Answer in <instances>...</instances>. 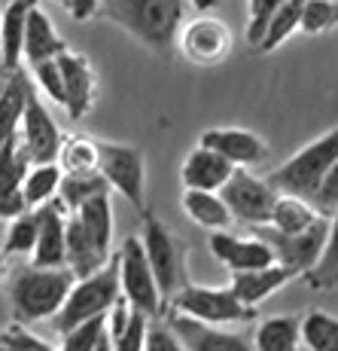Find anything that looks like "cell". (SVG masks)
Instances as JSON below:
<instances>
[{"label": "cell", "instance_id": "5b68a950", "mask_svg": "<svg viewBox=\"0 0 338 351\" xmlns=\"http://www.w3.org/2000/svg\"><path fill=\"white\" fill-rule=\"evenodd\" d=\"M165 312L189 315L195 321L213 324V327H229V324H247L256 318V308L244 306L232 287H207V285H186L171 296Z\"/></svg>", "mask_w": 338, "mask_h": 351}, {"label": "cell", "instance_id": "6da1fadb", "mask_svg": "<svg viewBox=\"0 0 338 351\" xmlns=\"http://www.w3.org/2000/svg\"><path fill=\"white\" fill-rule=\"evenodd\" d=\"M189 0H101L98 16L119 25L155 56H168L186 22Z\"/></svg>", "mask_w": 338, "mask_h": 351}, {"label": "cell", "instance_id": "ffe728a7", "mask_svg": "<svg viewBox=\"0 0 338 351\" xmlns=\"http://www.w3.org/2000/svg\"><path fill=\"white\" fill-rule=\"evenodd\" d=\"M232 171L235 165L226 156L198 144L180 165V180H183V190H220L232 178Z\"/></svg>", "mask_w": 338, "mask_h": 351}, {"label": "cell", "instance_id": "f1b7e54d", "mask_svg": "<svg viewBox=\"0 0 338 351\" xmlns=\"http://www.w3.org/2000/svg\"><path fill=\"white\" fill-rule=\"evenodd\" d=\"M299 318H293V315H272L253 333L256 351H299Z\"/></svg>", "mask_w": 338, "mask_h": 351}, {"label": "cell", "instance_id": "8992f818", "mask_svg": "<svg viewBox=\"0 0 338 351\" xmlns=\"http://www.w3.org/2000/svg\"><path fill=\"white\" fill-rule=\"evenodd\" d=\"M140 217H144V229L138 232L140 245H144V254H146V260H150V269H153L155 285H159L161 302H165V308H168L171 296L186 285L183 254H180V245H177V239H174V232L155 217L150 208H146Z\"/></svg>", "mask_w": 338, "mask_h": 351}, {"label": "cell", "instance_id": "7402d4cb", "mask_svg": "<svg viewBox=\"0 0 338 351\" xmlns=\"http://www.w3.org/2000/svg\"><path fill=\"white\" fill-rule=\"evenodd\" d=\"M37 6V0H6L0 12V64L3 71L22 67V46H25V25L28 12Z\"/></svg>", "mask_w": 338, "mask_h": 351}, {"label": "cell", "instance_id": "7c38bea8", "mask_svg": "<svg viewBox=\"0 0 338 351\" xmlns=\"http://www.w3.org/2000/svg\"><path fill=\"white\" fill-rule=\"evenodd\" d=\"M62 138H64L62 128H58V123L52 119V113L46 110V104L40 101L37 89L28 86L22 123H18V141H22L31 165L34 162H55L58 147H62Z\"/></svg>", "mask_w": 338, "mask_h": 351}, {"label": "cell", "instance_id": "ac0fdd59", "mask_svg": "<svg viewBox=\"0 0 338 351\" xmlns=\"http://www.w3.org/2000/svg\"><path fill=\"white\" fill-rule=\"evenodd\" d=\"M37 214V241H34L31 263L34 266H64V220L67 211L58 199L34 208Z\"/></svg>", "mask_w": 338, "mask_h": 351}, {"label": "cell", "instance_id": "f6af8a7d", "mask_svg": "<svg viewBox=\"0 0 338 351\" xmlns=\"http://www.w3.org/2000/svg\"><path fill=\"white\" fill-rule=\"evenodd\" d=\"M189 3H195L198 10H211V6H216L220 0H189Z\"/></svg>", "mask_w": 338, "mask_h": 351}, {"label": "cell", "instance_id": "f35d334b", "mask_svg": "<svg viewBox=\"0 0 338 351\" xmlns=\"http://www.w3.org/2000/svg\"><path fill=\"white\" fill-rule=\"evenodd\" d=\"M144 351H186V346L180 342V336L168 327V321L150 318L144 330Z\"/></svg>", "mask_w": 338, "mask_h": 351}, {"label": "cell", "instance_id": "ba28073f", "mask_svg": "<svg viewBox=\"0 0 338 351\" xmlns=\"http://www.w3.org/2000/svg\"><path fill=\"white\" fill-rule=\"evenodd\" d=\"M116 263H119V287H122V300L128 302V308L146 315V318H161L165 302H161L159 285L153 278L140 235H128L125 245L116 251Z\"/></svg>", "mask_w": 338, "mask_h": 351}, {"label": "cell", "instance_id": "44dd1931", "mask_svg": "<svg viewBox=\"0 0 338 351\" xmlns=\"http://www.w3.org/2000/svg\"><path fill=\"white\" fill-rule=\"evenodd\" d=\"M110 260V254H104L92 241V235L83 229L77 220V214L67 211L64 220V266L73 272V278H86V275L98 272L104 263Z\"/></svg>", "mask_w": 338, "mask_h": 351}, {"label": "cell", "instance_id": "8fae6325", "mask_svg": "<svg viewBox=\"0 0 338 351\" xmlns=\"http://www.w3.org/2000/svg\"><path fill=\"white\" fill-rule=\"evenodd\" d=\"M326 229H329V217H323L320 223H314L311 229H305V232H293V235L277 232V229H272L268 223L253 226V232L259 235L268 247H272L274 263L289 266L302 278V275H305L308 269L317 263L323 245H326Z\"/></svg>", "mask_w": 338, "mask_h": 351}, {"label": "cell", "instance_id": "484cf974", "mask_svg": "<svg viewBox=\"0 0 338 351\" xmlns=\"http://www.w3.org/2000/svg\"><path fill=\"white\" fill-rule=\"evenodd\" d=\"M323 214L317 211L314 205H311L308 199H302V195H289V193H277V202L272 208V220H268V226L277 229V232H305L314 223H320Z\"/></svg>", "mask_w": 338, "mask_h": 351}, {"label": "cell", "instance_id": "30bf717a", "mask_svg": "<svg viewBox=\"0 0 338 351\" xmlns=\"http://www.w3.org/2000/svg\"><path fill=\"white\" fill-rule=\"evenodd\" d=\"M232 46H235L232 28L216 16H198L192 22L180 25L177 49L189 64H198V67L222 64L232 56Z\"/></svg>", "mask_w": 338, "mask_h": 351}, {"label": "cell", "instance_id": "4316f807", "mask_svg": "<svg viewBox=\"0 0 338 351\" xmlns=\"http://www.w3.org/2000/svg\"><path fill=\"white\" fill-rule=\"evenodd\" d=\"M305 285L311 290H323V293H333L338 290V208L329 214V229H326V245H323L317 263L308 269Z\"/></svg>", "mask_w": 338, "mask_h": 351}, {"label": "cell", "instance_id": "e575fe53", "mask_svg": "<svg viewBox=\"0 0 338 351\" xmlns=\"http://www.w3.org/2000/svg\"><path fill=\"white\" fill-rule=\"evenodd\" d=\"M34 241H37V214L22 211L16 217H10V229L3 239V254L6 256H31Z\"/></svg>", "mask_w": 338, "mask_h": 351}, {"label": "cell", "instance_id": "b9f144b4", "mask_svg": "<svg viewBox=\"0 0 338 351\" xmlns=\"http://www.w3.org/2000/svg\"><path fill=\"white\" fill-rule=\"evenodd\" d=\"M0 339L6 342V348H10V351H52L43 339H37L34 333H28L22 324H12L10 330H3V333H0Z\"/></svg>", "mask_w": 338, "mask_h": 351}, {"label": "cell", "instance_id": "277c9868", "mask_svg": "<svg viewBox=\"0 0 338 351\" xmlns=\"http://www.w3.org/2000/svg\"><path fill=\"white\" fill-rule=\"evenodd\" d=\"M335 159H338V125L329 128V132H323L320 138H314L311 144H305L287 162H281L265 180L277 193L302 195V199L311 202L317 193V186H320L323 174L333 168Z\"/></svg>", "mask_w": 338, "mask_h": 351}, {"label": "cell", "instance_id": "1f68e13d", "mask_svg": "<svg viewBox=\"0 0 338 351\" xmlns=\"http://www.w3.org/2000/svg\"><path fill=\"white\" fill-rule=\"evenodd\" d=\"M55 162L64 174H92L98 171V141L86 134H64Z\"/></svg>", "mask_w": 338, "mask_h": 351}, {"label": "cell", "instance_id": "9c48e42d", "mask_svg": "<svg viewBox=\"0 0 338 351\" xmlns=\"http://www.w3.org/2000/svg\"><path fill=\"white\" fill-rule=\"evenodd\" d=\"M220 195L226 202L232 220L238 223H247L250 229L262 226L272 220V208L277 202V190L268 180L250 174L247 168H235L232 178L220 186Z\"/></svg>", "mask_w": 338, "mask_h": 351}, {"label": "cell", "instance_id": "7bdbcfd3", "mask_svg": "<svg viewBox=\"0 0 338 351\" xmlns=\"http://www.w3.org/2000/svg\"><path fill=\"white\" fill-rule=\"evenodd\" d=\"M64 6H67L73 22H89V19L98 16L101 0H64Z\"/></svg>", "mask_w": 338, "mask_h": 351}, {"label": "cell", "instance_id": "60d3db41", "mask_svg": "<svg viewBox=\"0 0 338 351\" xmlns=\"http://www.w3.org/2000/svg\"><path fill=\"white\" fill-rule=\"evenodd\" d=\"M311 205H314L323 217H329V214L338 208V159L333 162V168L323 174V180H320V186H317Z\"/></svg>", "mask_w": 338, "mask_h": 351}, {"label": "cell", "instance_id": "83f0119b", "mask_svg": "<svg viewBox=\"0 0 338 351\" xmlns=\"http://www.w3.org/2000/svg\"><path fill=\"white\" fill-rule=\"evenodd\" d=\"M77 220L83 223V229L92 235V241L101 247L104 254H110L113 247V202H110V193H101L94 199L83 202L77 208Z\"/></svg>", "mask_w": 338, "mask_h": 351}, {"label": "cell", "instance_id": "5bb4252c", "mask_svg": "<svg viewBox=\"0 0 338 351\" xmlns=\"http://www.w3.org/2000/svg\"><path fill=\"white\" fill-rule=\"evenodd\" d=\"M58 67H62V83H64V110L70 113V119L89 117L94 95H98V83H94L92 62L79 52L64 49L58 56Z\"/></svg>", "mask_w": 338, "mask_h": 351}, {"label": "cell", "instance_id": "603a6c76", "mask_svg": "<svg viewBox=\"0 0 338 351\" xmlns=\"http://www.w3.org/2000/svg\"><path fill=\"white\" fill-rule=\"evenodd\" d=\"M67 49V43L58 37L52 19L46 16L40 6H34L28 12V25H25V46H22V58L28 64H37L43 58H58Z\"/></svg>", "mask_w": 338, "mask_h": 351}, {"label": "cell", "instance_id": "f546056e", "mask_svg": "<svg viewBox=\"0 0 338 351\" xmlns=\"http://www.w3.org/2000/svg\"><path fill=\"white\" fill-rule=\"evenodd\" d=\"M62 165L58 162H34L28 168L22 180V199H25V208H40L46 202H52L58 195V186H62Z\"/></svg>", "mask_w": 338, "mask_h": 351}, {"label": "cell", "instance_id": "8d00e7d4", "mask_svg": "<svg viewBox=\"0 0 338 351\" xmlns=\"http://www.w3.org/2000/svg\"><path fill=\"white\" fill-rule=\"evenodd\" d=\"M34 83L43 92L49 101L55 104H64V83H62V67H58V58H43V62L31 64Z\"/></svg>", "mask_w": 338, "mask_h": 351}, {"label": "cell", "instance_id": "2e32d148", "mask_svg": "<svg viewBox=\"0 0 338 351\" xmlns=\"http://www.w3.org/2000/svg\"><path fill=\"white\" fill-rule=\"evenodd\" d=\"M207 245H211V254L229 272H247V269H259V266L274 263L272 247L256 232L244 239V235H232V232H226V229H216Z\"/></svg>", "mask_w": 338, "mask_h": 351}, {"label": "cell", "instance_id": "d6a6232c", "mask_svg": "<svg viewBox=\"0 0 338 351\" xmlns=\"http://www.w3.org/2000/svg\"><path fill=\"white\" fill-rule=\"evenodd\" d=\"M302 6H305V0H287V3H283L281 10H277L272 19H268L265 31H262L259 43H256V52H274V49H281V46L287 43V40L293 37L296 31H299Z\"/></svg>", "mask_w": 338, "mask_h": 351}, {"label": "cell", "instance_id": "ab89813d", "mask_svg": "<svg viewBox=\"0 0 338 351\" xmlns=\"http://www.w3.org/2000/svg\"><path fill=\"white\" fill-rule=\"evenodd\" d=\"M287 3V0H250V19H247V43L256 49V43H259L262 31H265L268 19L274 16L281 6Z\"/></svg>", "mask_w": 338, "mask_h": 351}, {"label": "cell", "instance_id": "9a60e30c", "mask_svg": "<svg viewBox=\"0 0 338 351\" xmlns=\"http://www.w3.org/2000/svg\"><path fill=\"white\" fill-rule=\"evenodd\" d=\"M165 315H168V327L180 336L186 351H256L253 342H247V336L241 333H226L222 327L195 321L189 315H177V312H165Z\"/></svg>", "mask_w": 338, "mask_h": 351}, {"label": "cell", "instance_id": "3957f363", "mask_svg": "<svg viewBox=\"0 0 338 351\" xmlns=\"http://www.w3.org/2000/svg\"><path fill=\"white\" fill-rule=\"evenodd\" d=\"M119 300H122V287H119V263H116V256H110L98 272L73 281V287H70V293L64 296L62 308L49 318L52 330H55V333H64V330L77 327V324H83L89 318L107 315Z\"/></svg>", "mask_w": 338, "mask_h": 351}, {"label": "cell", "instance_id": "c3c4849f", "mask_svg": "<svg viewBox=\"0 0 338 351\" xmlns=\"http://www.w3.org/2000/svg\"><path fill=\"white\" fill-rule=\"evenodd\" d=\"M55 3H64V0H55Z\"/></svg>", "mask_w": 338, "mask_h": 351}, {"label": "cell", "instance_id": "d590c367", "mask_svg": "<svg viewBox=\"0 0 338 351\" xmlns=\"http://www.w3.org/2000/svg\"><path fill=\"white\" fill-rule=\"evenodd\" d=\"M338 28V0H305L299 19V31L308 37L329 34Z\"/></svg>", "mask_w": 338, "mask_h": 351}, {"label": "cell", "instance_id": "74e56055", "mask_svg": "<svg viewBox=\"0 0 338 351\" xmlns=\"http://www.w3.org/2000/svg\"><path fill=\"white\" fill-rule=\"evenodd\" d=\"M104 318L107 315H98V318H89L77 327L64 330L62 333V351H92L94 342H98L101 330H104Z\"/></svg>", "mask_w": 338, "mask_h": 351}, {"label": "cell", "instance_id": "52a82bcc", "mask_svg": "<svg viewBox=\"0 0 338 351\" xmlns=\"http://www.w3.org/2000/svg\"><path fill=\"white\" fill-rule=\"evenodd\" d=\"M98 171L110 193H119L138 214L146 208V162L138 147L98 141Z\"/></svg>", "mask_w": 338, "mask_h": 351}, {"label": "cell", "instance_id": "4dcf8cb0", "mask_svg": "<svg viewBox=\"0 0 338 351\" xmlns=\"http://www.w3.org/2000/svg\"><path fill=\"white\" fill-rule=\"evenodd\" d=\"M299 336L308 351H338V318L323 308H311L299 318Z\"/></svg>", "mask_w": 338, "mask_h": 351}, {"label": "cell", "instance_id": "836d02e7", "mask_svg": "<svg viewBox=\"0 0 338 351\" xmlns=\"http://www.w3.org/2000/svg\"><path fill=\"white\" fill-rule=\"evenodd\" d=\"M101 193H110L107 180L101 178V171H92V174H64L62 178V186H58V205L64 211H77L83 202L94 199Z\"/></svg>", "mask_w": 338, "mask_h": 351}, {"label": "cell", "instance_id": "e0dca14e", "mask_svg": "<svg viewBox=\"0 0 338 351\" xmlns=\"http://www.w3.org/2000/svg\"><path fill=\"white\" fill-rule=\"evenodd\" d=\"M31 168V159L25 153L18 132L0 147V220H10L16 214L28 211L22 199V180Z\"/></svg>", "mask_w": 338, "mask_h": 351}, {"label": "cell", "instance_id": "d6986e66", "mask_svg": "<svg viewBox=\"0 0 338 351\" xmlns=\"http://www.w3.org/2000/svg\"><path fill=\"white\" fill-rule=\"evenodd\" d=\"M299 275L283 263H268L259 269H247V272H232V293L238 296L244 306L256 308L262 300H268L272 293H277L281 287H287L289 281H296Z\"/></svg>", "mask_w": 338, "mask_h": 351}, {"label": "cell", "instance_id": "4fadbf2b", "mask_svg": "<svg viewBox=\"0 0 338 351\" xmlns=\"http://www.w3.org/2000/svg\"><path fill=\"white\" fill-rule=\"evenodd\" d=\"M198 144L211 147L220 156H226L235 168H250L259 165V162L268 159L272 147H268L265 138H259L250 128H238V125H226V128H207L198 138Z\"/></svg>", "mask_w": 338, "mask_h": 351}, {"label": "cell", "instance_id": "ee69618b", "mask_svg": "<svg viewBox=\"0 0 338 351\" xmlns=\"http://www.w3.org/2000/svg\"><path fill=\"white\" fill-rule=\"evenodd\" d=\"M92 351H113V339H110V333H107V327L101 330V336H98V342H94Z\"/></svg>", "mask_w": 338, "mask_h": 351}, {"label": "cell", "instance_id": "cb8c5ba5", "mask_svg": "<svg viewBox=\"0 0 338 351\" xmlns=\"http://www.w3.org/2000/svg\"><path fill=\"white\" fill-rule=\"evenodd\" d=\"M180 205H183L186 217L192 220L195 226L211 229V232L229 229V223H232V214H229L220 190H183Z\"/></svg>", "mask_w": 338, "mask_h": 351}, {"label": "cell", "instance_id": "7a4b0ae2", "mask_svg": "<svg viewBox=\"0 0 338 351\" xmlns=\"http://www.w3.org/2000/svg\"><path fill=\"white\" fill-rule=\"evenodd\" d=\"M73 272L67 266H22L10 281V302L18 324L49 321L62 308L73 287Z\"/></svg>", "mask_w": 338, "mask_h": 351}, {"label": "cell", "instance_id": "bcb514c9", "mask_svg": "<svg viewBox=\"0 0 338 351\" xmlns=\"http://www.w3.org/2000/svg\"><path fill=\"white\" fill-rule=\"evenodd\" d=\"M3 275H6V254L0 251V278H3Z\"/></svg>", "mask_w": 338, "mask_h": 351}, {"label": "cell", "instance_id": "7dc6e473", "mask_svg": "<svg viewBox=\"0 0 338 351\" xmlns=\"http://www.w3.org/2000/svg\"><path fill=\"white\" fill-rule=\"evenodd\" d=\"M3 77H6V71H3V64H0V83H3Z\"/></svg>", "mask_w": 338, "mask_h": 351}, {"label": "cell", "instance_id": "d4e9b609", "mask_svg": "<svg viewBox=\"0 0 338 351\" xmlns=\"http://www.w3.org/2000/svg\"><path fill=\"white\" fill-rule=\"evenodd\" d=\"M28 77L22 67L10 71L0 83V147L18 132L22 123V110H25V95H28Z\"/></svg>", "mask_w": 338, "mask_h": 351}]
</instances>
